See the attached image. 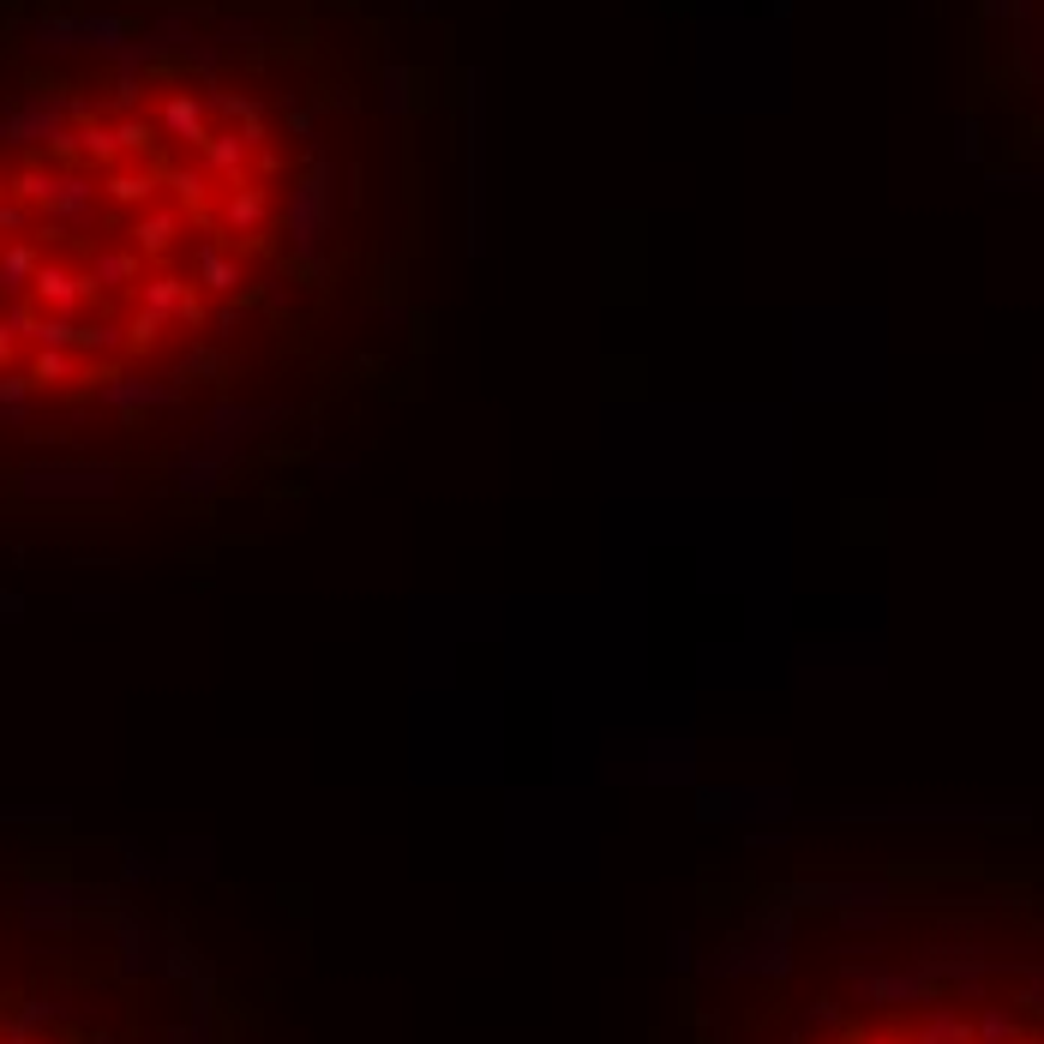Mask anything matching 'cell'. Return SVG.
I'll return each instance as SVG.
<instances>
[{
	"label": "cell",
	"mask_w": 1044,
	"mask_h": 1044,
	"mask_svg": "<svg viewBox=\"0 0 1044 1044\" xmlns=\"http://www.w3.org/2000/svg\"><path fill=\"white\" fill-rule=\"evenodd\" d=\"M247 109L138 79L0 150V397H103L198 337L259 228Z\"/></svg>",
	"instance_id": "obj_1"
}]
</instances>
